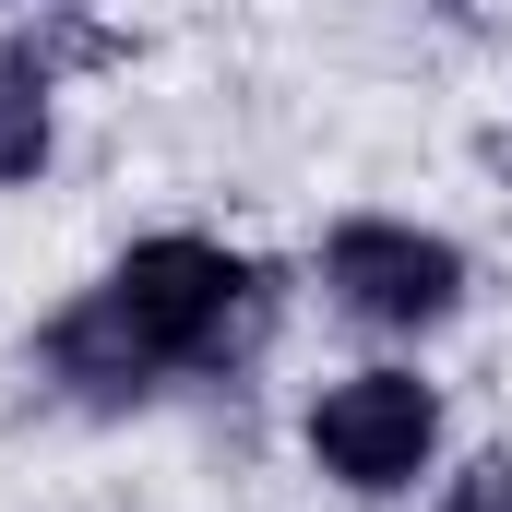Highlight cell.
Wrapping results in <instances>:
<instances>
[{"label": "cell", "mask_w": 512, "mask_h": 512, "mask_svg": "<svg viewBox=\"0 0 512 512\" xmlns=\"http://www.w3.org/2000/svg\"><path fill=\"white\" fill-rule=\"evenodd\" d=\"M441 512H512V465H477V477H465Z\"/></svg>", "instance_id": "obj_5"}, {"label": "cell", "mask_w": 512, "mask_h": 512, "mask_svg": "<svg viewBox=\"0 0 512 512\" xmlns=\"http://www.w3.org/2000/svg\"><path fill=\"white\" fill-rule=\"evenodd\" d=\"M322 286H334L358 322H393V334H417V322H441V310L465 298V262L441 251V239H417V227H382V215H358V227H334V251H322Z\"/></svg>", "instance_id": "obj_3"}, {"label": "cell", "mask_w": 512, "mask_h": 512, "mask_svg": "<svg viewBox=\"0 0 512 512\" xmlns=\"http://www.w3.org/2000/svg\"><path fill=\"white\" fill-rule=\"evenodd\" d=\"M429 441H441V405H429V382H405V370H358V382H334L310 405V453L346 489H405L429 465Z\"/></svg>", "instance_id": "obj_2"}, {"label": "cell", "mask_w": 512, "mask_h": 512, "mask_svg": "<svg viewBox=\"0 0 512 512\" xmlns=\"http://www.w3.org/2000/svg\"><path fill=\"white\" fill-rule=\"evenodd\" d=\"M239 262L215 251V239H143V251L48 334V370L60 382H84L96 405H120L143 393L155 370H179V358H203L215 334H227V310H239Z\"/></svg>", "instance_id": "obj_1"}, {"label": "cell", "mask_w": 512, "mask_h": 512, "mask_svg": "<svg viewBox=\"0 0 512 512\" xmlns=\"http://www.w3.org/2000/svg\"><path fill=\"white\" fill-rule=\"evenodd\" d=\"M36 167H48V84L0 72V179H36Z\"/></svg>", "instance_id": "obj_4"}]
</instances>
